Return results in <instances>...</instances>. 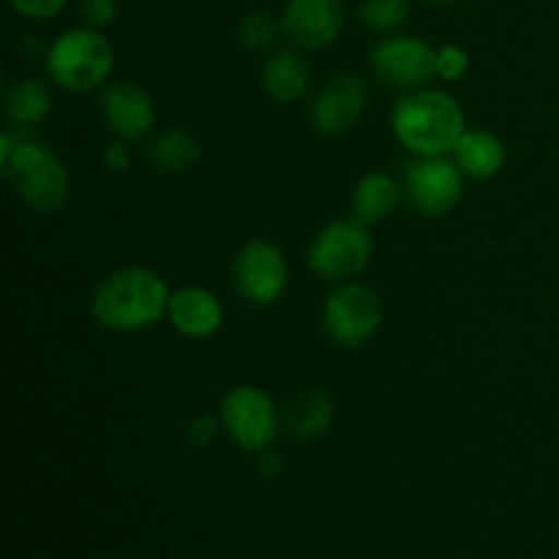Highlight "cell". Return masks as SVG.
Wrapping results in <instances>:
<instances>
[{"label": "cell", "instance_id": "e0dca14e", "mask_svg": "<svg viewBox=\"0 0 559 559\" xmlns=\"http://www.w3.org/2000/svg\"><path fill=\"white\" fill-rule=\"evenodd\" d=\"M451 156L453 162L459 164V169L473 180L495 178V175L502 173V167H506L508 162L506 142H502L495 131L486 129L464 131Z\"/></svg>", "mask_w": 559, "mask_h": 559}, {"label": "cell", "instance_id": "603a6c76", "mask_svg": "<svg viewBox=\"0 0 559 559\" xmlns=\"http://www.w3.org/2000/svg\"><path fill=\"white\" fill-rule=\"evenodd\" d=\"M469 63H473V58H469L467 49L459 47V44H442V47H437V58H435L437 80L448 82V85L462 82L464 76L469 74Z\"/></svg>", "mask_w": 559, "mask_h": 559}, {"label": "cell", "instance_id": "8992f818", "mask_svg": "<svg viewBox=\"0 0 559 559\" xmlns=\"http://www.w3.org/2000/svg\"><path fill=\"white\" fill-rule=\"evenodd\" d=\"M218 418H222L224 435L246 453L271 451L284 426L276 399L265 388L251 385V382L235 385L224 393Z\"/></svg>", "mask_w": 559, "mask_h": 559}, {"label": "cell", "instance_id": "52a82bcc", "mask_svg": "<svg viewBox=\"0 0 559 559\" xmlns=\"http://www.w3.org/2000/svg\"><path fill=\"white\" fill-rule=\"evenodd\" d=\"M382 309L380 293L364 282H344L328 293L322 304V331L333 344L358 349L380 333Z\"/></svg>", "mask_w": 559, "mask_h": 559}, {"label": "cell", "instance_id": "5b68a950", "mask_svg": "<svg viewBox=\"0 0 559 559\" xmlns=\"http://www.w3.org/2000/svg\"><path fill=\"white\" fill-rule=\"evenodd\" d=\"M374 257V238L371 227L360 224L358 218H333L325 227L317 229L309 243L311 273L328 284L355 282Z\"/></svg>", "mask_w": 559, "mask_h": 559}, {"label": "cell", "instance_id": "7c38bea8", "mask_svg": "<svg viewBox=\"0 0 559 559\" xmlns=\"http://www.w3.org/2000/svg\"><path fill=\"white\" fill-rule=\"evenodd\" d=\"M369 104V82L355 71L331 76L311 98V123L325 136H344L360 123Z\"/></svg>", "mask_w": 559, "mask_h": 559}, {"label": "cell", "instance_id": "30bf717a", "mask_svg": "<svg viewBox=\"0 0 559 559\" xmlns=\"http://www.w3.org/2000/svg\"><path fill=\"white\" fill-rule=\"evenodd\" d=\"M435 58L437 47H431L426 38L407 36V33H391V36L380 38L371 47L369 69L388 87L409 93L437 80Z\"/></svg>", "mask_w": 559, "mask_h": 559}, {"label": "cell", "instance_id": "8fae6325", "mask_svg": "<svg viewBox=\"0 0 559 559\" xmlns=\"http://www.w3.org/2000/svg\"><path fill=\"white\" fill-rule=\"evenodd\" d=\"M98 112L109 134L120 142H145L156 134V102L134 80H109L102 87Z\"/></svg>", "mask_w": 559, "mask_h": 559}, {"label": "cell", "instance_id": "4316f807", "mask_svg": "<svg viewBox=\"0 0 559 559\" xmlns=\"http://www.w3.org/2000/svg\"><path fill=\"white\" fill-rule=\"evenodd\" d=\"M129 142H109L107 147H104V167L109 169V173H126V169L131 167V151H129Z\"/></svg>", "mask_w": 559, "mask_h": 559}, {"label": "cell", "instance_id": "d6986e66", "mask_svg": "<svg viewBox=\"0 0 559 559\" xmlns=\"http://www.w3.org/2000/svg\"><path fill=\"white\" fill-rule=\"evenodd\" d=\"M5 118L16 129H33L52 112V91L38 76H22L5 87Z\"/></svg>", "mask_w": 559, "mask_h": 559}, {"label": "cell", "instance_id": "484cf974", "mask_svg": "<svg viewBox=\"0 0 559 559\" xmlns=\"http://www.w3.org/2000/svg\"><path fill=\"white\" fill-rule=\"evenodd\" d=\"M69 5V0H11V9L20 16L33 22H49L60 16Z\"/></svg>", "mask_w": 559, "mask_h": 559}, {"label": "cell", "instance_id": "ba28073f", "mask_svg": "<svg viewBox=\"0 0 559 559\" xmlns=\"http://www.w3.org/2000/svg\"><path fill=\"white\" fill-rule=\"evenodd\" d=\"M233 287L254 309L282 300L289 287V262L273 240H246L233 260Z\"/></svg>", "mask_w": 559, "mask_h": 559}, {"label": "cell", "instance_id": "3957f363", "mask_svg": "<svg viewBox=\"0 0 559 559\" xmlns=\"http://www.w3.org/2000/svg\"><path fill=\"white\" fill-rule=\"evenodd\" d=\"M0 164L16 200L33 213L52 216L69 205L71 175L63 158L38 140H16L9 129L0 134Z\"/></svg>", "mask_w": 559, "mask_h": 559}, {"label": "cell", "instance_id": "9c48e42d", "mask_svg": "<svg viewBox=\"0 0 559 559\" xmlns=\"http://www.w3.org/2000/svg\"><path fill=\"white\" fill-rule=\"evenodd\" d=\"M464 178L453 156H413L404 167L402 189L409 205L426 218H442L464 197Z\"/></svg>", "mask_w": 559, "mask_h": 559}, {"label": "cell", "instance_id": "2e32d148", "mask_svg": "<svg viewBox=\"0 0 559 559\" xmlns=\"http://www.w3.org/2000/svg\"><path fill=\"white\" fill-rule=\"evenodd\" d=\"M402 197V183L391 173H385V169H369L355 183L353 197H349V211H353V218H358L360 224L377 227V224H382L385 218H391L396 213Z\"/></svg>", "mask_w": 559, "mask_h": 559}, {"label": "cell", "instance_id": "5bb4252c", "mask_svg": "<svg viewBox=\"0 0 559 559\" xmlns=\"http://www.w3.org/2000/svg\"><path fill=\"white\" fill-rule=\"evenodd\" d=\"M167 322L183 338L205 342L224 328V306L213 289L189 284V287L175 289L169 298Z\"/></svg>", "mask_w": 559, "mask_h": 559}, {"label": "cell", "instance_id": "7402d4cb", "mask_svg": "<svg viewBox=\"0 0 559 559\" xmlns=\"http://www.w3.org/2000/svg\"><path fill=\"white\" fill-rule=\"evenodd\" d=\"M278 33H284L282 16L276 20V16L267 14V11H251V14H246L243 20H240L238 41L243 44L246 49H251V52H262V49H267L276 41Z\"/></svg>", "mask_w": 559, "mask_h": 559}, {"label": "cell", "instance_id": "277c9868", "mask_svg": "<svg viewBox=\"0 0 559 559\" xmlns=\"http://www.w3.org/2000/svg\"><path fill=\"white\" fill-rule=\"evenodd\" d=\"M44 66L49 80L66 91H102L115 71V47L98 27L76 25L52 38Z\"/></svg>", "mask_w": 559, "mask_h": 559}, {"label": "cell", "instance_id": "44dd1931", "mask_svg": "<svg viewBox=\"0 0 559 559\" xmlns=\"http://www.w3.org/2000/svg\"><path fill=\"white\" fill-rule=\"evenodd\" d=\"M409 0H364L360 3V22L366 31L391 36L407 22Z\"/></svg>", "mask_w": 559, "mask_h": 559}, {"label": "cell", "instance_id": "6da1fadb", "mask_svg": "<svg viewBox=\"0 0 559 559\" xmlns=\"http://www.w3.org/2000/svg\"><path fill=\"white\" fill-rule=\"evenodd\" d=\"M167 278L145 265H126L107 273L91 295V314L102 328L115 333H142L167 320Z\"/></svg>", "mask_w": 559, "mask_h": 559}, {"label": "cell", "instance_id": "83f0119b", "mask_svg": "<svg viewBox=\"0 0 559 559\" xmlns=\"http://www.w3.org/2000/svg\"><path fill=\"white\" fill-rule=\"evenodd\" d=\"M429 3H459V0H429Z\"/></svg>", "mask_w": 559, "mask_h": 559}, {"label": "cell", "instance_id": "ffe728a7", "mask_svg": "<svg viewBox=\"0 0 559 559\" xmlns=\"http://www.w3.org/2000/svg\"><path fill=\"white\" fill-rule=\"evenodd\" d=\"M333 420V402L322 391H304L289 402L284 413V429L295 440H317L331 429Z\"/></svg>", "mask_w": 559, "mask_h": 559}, {"label": "cell", "instance_id": "9a60e30c", "mask_svg": "<svg viewBox=\"0 0 559 559\" xmlns=\"http://www.w3.org/2000/svg\"><path fill=\"white\" fill-rule=\"evenodd\" d=\"M260 82L276 104H298L309 93L311 69L298 47H278L262 63Z\"/></svg>", "mask_w": 559, "mask_h": 559}, {"label": "cell", "instance_id": "4fadbf2b", "mask_svg": "<svg viewBox=\"0 0 559 559\" xmlns=\"http://www.w3.org/2000/svg\"><path fill=\"white\" fill-rule=\"evenodd\" d=\"M342 0H287L282 11V31L289 44L306 52L325 49L344 31Z\"/></svg>", "mask_w": 559, "mask_h": 559}, {"label": "cell", "instance_id": "7a4b0ae2", "mask_svg": "<svg viewBox=\"0 0 559 559\" xmlns=\"http://www.w3.org/2000/svg\"><path fill=\"white\" fill-rule=\"evenodd\" d=\"M391 131L413 156H451L467 131V115L456 96L442 87H418L393 104Z\"/></svg>", "mask_w": 559, "mask_h": 559}, {"label": "cell", "instance_id": "ac0fdd59", "mask_svg": "<svg viewBox=\"0 0 559 559\" xmlns=\"http://www.w3.org/2000/svg\"><path fill=\"white\" fill-rule=\"evenodd\" d=\"M147 162L153 164V169L162 175H180L189 173L202 156V145L197 140L194 131L180 129H162L147 140Z\"/></svg>", "mask_w": 559, "mask_h": 559}, {"label": "cell", "instance_id": "cb8c5ba5", "mask_svg": "<svg viewBox=\"0 0 559 559\" xmlns=\"http://www.w3.org/2000/svg\"><path fill=\"white\" fill-rule=\"evenodd\" d=\"M218 431H224L218 413H202L197 415L189 424V429H186V442H189L191 448H197V451H202V448H211L213 442H216Z\"/></svg>", "mask_w": 559, "mask_h": 559}, {"label": "cell", "instance_id": "d4e9b609", "mask_svg": "<svg viewBox=\"0 0 559 559\" xmlns=\"http://www.w3.org/2000/svg\"><path fill=\"white\" fill-rule=\"evenodd\" d=\"M80 14H82V20H85V25L104 31V27H109L118 22L120 3L118 0H82Z\"/></svg>", "mask_w": 559, "mask_h": 559}]
</instances>
